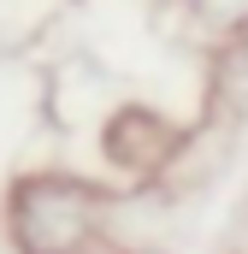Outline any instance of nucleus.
<instances>
[{
    "instance_id": "nucleus-3",
    "label": "nucleus",
    "mask_w": 248,
    "mask_h": 254,
    "mask_svg": "<svg viewBox=\"0 0 248 254\" xmlns=\"http://www.w3.org/2000/svg\"><path fill=\"white\" fill-rule=\"evenodd\" d=\"M189 12L207 24V30H248V0H189Z\"/></svg>"
},
{
    "instance_id": "nucleus-1",
    "label": "nucleus",
    "mask_w": 248,
    "mask_h": 254,
    "mask_svg": "<svg viewBox=\"0 0 248 254\" xmlns=\"http://www.w3.org/2000/svg\"><path fill=\"white\" fill-rule=\"evenodd\" d=\"M107 225V190L77 172H30L6 195V237L18 254H89Z\"/></svg>"
},
{
    "instance_id": "nucleus-2",
    "label": "nucleus",
    "mask_w": 248,
    "mask_h": 254,
    "mask_svg": "<svg viewBox=\"0 0 248 254\" xmlns=\"http://www.w3.org/2000/svg\"><path fill=\"white\" fill-rule=\"evenodd\" d=\"M166 148H172V130L160 125V113H148V107H124L107 125V154L124 160V166H160Z\"/></svg>"
}]
</instances>
